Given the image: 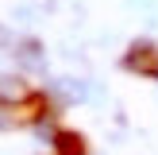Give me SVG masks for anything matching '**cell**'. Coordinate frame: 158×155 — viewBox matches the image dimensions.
<instances>
[{
    "instance_id": "obj_1",
    "label": "cell",
    "mask_w": 158,
    "mask_h": 155,
    "mask_svg": "<svg viewBox=\"0 0 158 155\" xmlns=\"http://www.w3.org/2000/svg\"><path fill=\"white\" fill-rule=\"evenodd\" d=\"M4 124H8V116H4V113H0V128H4Z\"/></svg>"
}]
</instances>
